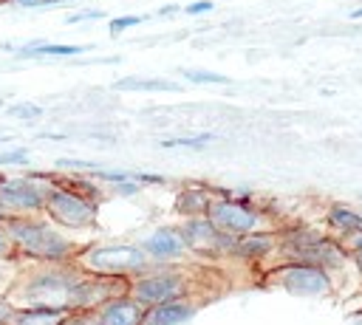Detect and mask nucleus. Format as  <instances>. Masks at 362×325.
Wrapping results in <instances>:
<instances>
[{"instance_id":"1","label":"nucleus","mask_w":362,"mask_h":325,"mask_svg":"<svg viewBox=\"0 0 362 325\" xmlns=\"http://www.w3.org/2000/svg\"><path fill=\"white\" fill-rule=\"evenodd\" d=\"M85 271L74 263H25L11 280L6 297L17 308L76 311Z\"/></svg>"},{"instance_id":"2","label":"nucleus","mask_w":362,"mask_h":325,"mask_svg":"<svg viewBox=\"0 0 362 325\" xmlns=\"http://www.w3.org/2000/svg\"><path fill=\"white\" fill-rule=\"evenodd\" d=\"M11 249L14 263H74L82 243L71 240L59 226H54L45 215L25 218H3L0 220Z\"/></svg>"},{"instance_id":"3","label":"nucleus","mask_w":362,"mask_h":325,"mask_svg":"<svg viewBox=\"0 0 362 325\" xmlns=\"http://www.w3.org/2000/svg\"><path fill=\"white\" fill-rule=\"evenodd\" d=\"M280 246H277V260H288V263H308L317 268L331 271L334 277L345 268H351V254L348 249L331 237L328 232H320L314 226L305 223H280L277 229Z\"/></svg>"},{"instance_id":"4","label":"nucleus","mask_w":362,"mask_h":325,"mask_svg":"<svg viewBox=\"0 0 362 325\" xmlns=\"http://www.w3.org/2000/svg\"><path fill=\"white\" fill-rule=\"evenodd\" d=\"M215 229L232 235V237H243V235H255V232H277L280 223L260 206H255V201L249 198V192L243 189H215L212 187V201L209 209L204 215Z\"/></svg>"},{"instance_id":"5","label":"nucleus","mask_w":362,"mask_h":325,"mask_svg":"<svg viewBox=\"0 0 362 325\" xmlns=\"http://www.w3.org/2000/svg\"><path fill=\"white\" fill-rule=\"evenodd\" d=\"M74 266L96 277H122L136 280L150 268V257L136 240H110V243H82Z\"/></svg>"},{"instance_id":"6","label":"nucleus","mask_w":362,"mask_h":325,"mask_svg":"<svg viewBox=\"0 0 362 325\" xmlns=\"http://www.w3.org/2000/svg\"><path fill=\"white\" fill-rule=\"evenodd\" d=\"M198 288H201V280H198V271L192 268V263H181V266L150 263V268L144 274L130 280L127 294L133 300H139L144 308H150V305H161L170 300L195 297Z\"/></svg>"},{"instance_id":"7","label":"nucleus","mask_w":362,"mask_h":325,"mask_svg":"<svg viewBox=\"0 0 362 325\" xmlns=\"http://www.w3.org/2000/svg\"><path fill=\"white\" fill-rule=\"evenodd\" d=\"M99 206L96 201L62 187L57 181V172H51L42 201V215L59 226L62 232H93L99 226Z\"/></svg>"},{"instance_id":"8","label":"nucleus","mask_w":362,"mask_h":325,"mask_svg":"<svg viewBox=\"0 0 362 325\" xmlns=\"http://www.w3.org/2000/svg\"><path fill=\"white\" fill-rule=\"evenodd\" d=\"M257 280L266 288H277V291H286L291 297H305V300L331 297L337 285V277L331 271L308 266V263H288V260L272 263L269 268L260 271Z\"/></svg>"},{"instance_id":"9","label":"nucleus","mask_w":362,"mask_h":325,"mask_svg":"<svg viewBox=\"0 0 362 325\" xmlns=\"http://www.w3.org/2000/svg\"><path fill=\"white\" fill-rule=\"evenodd\" d=\"M48 178H51V172L0 175V215L3 218L42 215Z\"/></svg>"},{"instance_id":"10","label":"nucleus","mask_w":362,"mask_h":325,"mask_svg":"<svg viewBox=\"0 0 362 325\" xmlns=\"http://www.w3.org/2000/svg\"><path fill=\"white\" fill-rule=\"evenodd\" d=\"M175 226L189 249V257L201 263H229V252L235 246L232 235L215 229L206 218H187V220H178Z\"/></svg>"},{"instance_id":"11","label":"nucleus","mask_w":362,"mask_h":325,"mask_svg":"<svg viewBox=\"0 0 362 325\" xmlns=\"http://www.w3.org/2000/svg\"><path fill=\"white\" fill-rule=\"evenodd\" d=\"M139 246L144 249V254L156 266H181V263L192 260L189 257V249H187V243H184V237H181V232H178L175 223L153 229L150 235H144L139 240Z\"/></svg>"},{"instance_id":"12","label":"nucleus","mask_w":362,"mask_h":325,"mask_svg":"<svg viewBox=\"0 0 362 325\" xmlns=\"http://www.w3.org/2000/svg\"><path fill=\"white\" fill-rule=\"evenodd\" d=\"M277 246H280L277 232H255V235L235 237L229 263H240L246 268H260V266L269 268L277 260Z\"/></svg>"},{"instance_id":"13","label":"nucleus","mask_w":362,"mask_h":325,"mask_svg":"<svg viewBox=\"0 0 362 325\" xmlns=\"http://www.w3.org/2000/svg\"><path fill=\"white\" fill-rule=\"evenodd\" d=\"M201 302L204 300H198V297H184V300H170V302H161V305H150V308H144L141 325H184L195 317Z\"/></svg>"},{"instance_id":"14","label":"nucleus","mask_w":362,"mask_h":325,"mask_svg":"<svg viewBox=\"0 0 362 325\" xmlns=\"http://www.w3.org/2000/svg\"><path fill=\"white\" fill-rule=\"evenodd\" d=\"M322 223H325V232L331 237L345 243L348 237L362 232V209H356L351 203H342V201H334V203H328V209L322 215Z\"/></svg>"},{"instance_id":"15","label":"nucleus","mask_w":362,"mask_h":325,"mask_svg":"<svg viewBox=\"0 0 362 325\" xmlns=\"http://www.w3.org/2000/svg\"><path fill=\"white\" fill-rule=\"evenodd\" d=\"M93 314H96L99 325H141L144 305L139 300H133L130 294H119V297L102 302L99 308H93Z\"/></svg>"},{"instance_id":"16","label":"nucleus","mask_w":362,"mask_h":325,"mask_svg":"<svg viewBox=\"0 0 362 325\" xmlns=\"http://www.w3.org/2000/svg\"><path fill=\"white\" fill-rule=\"evenodd\" d=\"M209 201H212V187L206 184H184L175 189V198H173V212L187 220V218H204L206 209H209Z\"/></svg>"},{"instance_id":"17","label":"nucleus","mask_w":362,"mask_h":325,"mask_svg":"<svg viewBox=\"0 0 362 325\" xmlns=\"http://www.w3.org/2000/svg\"><path fill=\"white\" fill-rule=\"evenodd\" d=\"M0 48L11 51L14 57H79V54L90 51V45H65V42H45V40H34L25 45L3 42Z\"/></svg>"},{"instance_id":"18","label":"nucleus","mask_w":362,"mask_h":325,"mask_svg":"<svg viewBox=\"0 0 362 325\" xmlns=\"http://www.w3.org/2000/svg\"><path fill=\"white\" fill-rule=\"evenodd\" d=\"M113 90H136V93H167V90H181L178 82L167 79H147V76H122Z\"/></svg>"},{"instance_id":"19","label":"nucleus","mask_w":362,"mask_h":325,"mask_svg":"<svg viewBox=\"0 0 362 325\" xmlns=\"http://www.w3.org/2000/svg\"><path fill=\"white\" fill-rule=\"evenodd\" d=\"M65 314L57 308H17L8 325H59Z\"/></svg>"},{"instance_id":"20","label":"nucleus","mask_w":362,"mask_h":325,"mask_svg":"<svg viewBox=\"0 0 362 325\" xmlns=\"http://www.w3.org/2000/svg\"><path fill=\"white\" fill-rule=\"evenodd\" d=\"M209 141H215V133H195V136H167V138H161L158 144L161 147H167V150H173V147H192V150H204Z\"/></svg>"},{"instance_id":"21","label":"nucleus","mask_w":362,"mask_h":325,"mask_svg":"<svg viewBox=\"0 0 362 325\" xmlns=\"http://www.w3.org/2000/svg\"><path fill=\"white\" fill-rule=\"evenodd\" d=\"M181 76L195 85H229L232 82L226 73H215V71H204V68H184Z\"/></svg>"},{"instance_id":"22","label":"nucleus","mask_w":362,"mask_h":325,"mask_svg":"<svg viewBox=\"0 0 362 325\" xmlns=\"http://www.w3.org/2000/svg\"><path fill=\"white\" fill-rule=\"evenodd\" d=\"M144 20H147V14H122V17H113V20L107 23V34L116 37V34H122V31H127V28L141 25Z\"/></svg>"},{"instance_id":"23","label":"nucleus","mask_w":362,"mask_h":325,"mask_svg":"<svg viewBox=\"0 0 362 325\" xmlns=\"http://www.w3.org/2000/svg\"><path fill=\"white\" fill-rule=\"evenodd\" d=\"M6 113H8L11 119H20V122H34V119L42 116V107L34 105V102H23V105H8Z\"/></svg>"},{"instance_id":"24","label":"nucleus","mask_w":362,"mask_h":325,"mask_svg":"<svg viewBox=\"0 0 362 325\" xmlns=\"http://www.w3.org/2000/svg\"><path fill=\"white\" fill-rule=\"evenodd\" d=\"M28 164H31V153L25 147H14V150L0 153V167H28Z\"/></svg>"},{"instance_id":"25","label":"nucleus","mask_w":362,"mask_h":325,"mask_svg":"<svg viewBox=\"0 0 362 325\" xmlns=\"http://www.w3.org/2000/svg\"><path fill=\"white\" fill-rule=\"evenodd\" d=\"M99 161H88V158H57V170H82V172H93L99 170Z\"/></svg>"},{"instance_id":"26","label":"nucleus","mask_w":362,"mask_h":325,"mask_svg":"<svg viewBox=\"0 0 362 325\" xmlns=\"http://www.w3.org/2000/svg\"><path fill=\"white\" fill-rule=\"evenodd\" d=\"M59 325H99L93 311H68Z\"/></svg>"},{"instance_id":"27","label":"nucleus","mask_w":362,"mask_h":325,"mask_svg":"<svg viewBox=\"0 0 362 325\" xmlns=\"http://www.w3.org/2000/svg\"><path fill=\"white\" fill-rule=\"evenodd\" d=\"M102 17H105V11H99V8H85V11H76V14H68V17H65V23H68V25H76V23L102 20Z\"/></svg>"},{"instance_id":"28","label":"nucleus","mask_w":362,"mask_h":325,"mask_svg":"<svg viewBox=\"0 0 362 325\" xmlns=\"http://www.w3.org/2000/svg\"><path fill=\"white\" fill-rule=\"evenodd\" d=\"M14 311H17V305L6 297V291L0 294V325H8L11 322V317H14Z\"/></svg>"},{"instance_id":"29","label":"nucleus","mask_w":362,"mask_h":325,"mask_svg":"<svg viewBox=\"0 0 362 325\" xmlns=\"http://www.w3.org/2000/svg\"><path fill=\"white\" fill-rule=\"evenodd\" d=\"M181 11H184V14H206V11H212V0H195V3H187Z\"/></svg>"},{"instance_id":"30","label":"nucleus","mask_w":362,"mask_h":325,"mask_svg":"<svg viewBox=\"0 0 362 325\" xmlns=\"http://www.w3.org/2000/svg\"><path fill=\"white\" fill-rule=\"evenodd\" d=\"M110 192L113 195H139L141 192V184H136V181H127V184H116V187H110Z\"/></svg>"},{"instance_id":"31","label":"nucleus","mask_w":362,"mask_h":325,"mask_svg":"<svg viewBox=\"0 0 362 325\" xmlns=\"http://www.w3.org/2000/svg\"><path fill=\"white\" fill-rule=\"evenodd\" d=\"M8 260H14V249H11V243H8V237L0 226V263H8Z\"/></svg>"},{"instance_id":"32","label":"nucleus","mask_w":362,"mask_h":325,"mask_svg":"<svg viewBox=\"0 0 362 325\" xmlns=\"http://www.w3.org/2000/svg\"><path fill=\"white\" fill-rule=\"evenodd\" d=\"M8 6H17V8H42L45 0H6Z\"/></svg>"},{"instance_id":"33","label":"nucleus","mask_w":362,"mask_h":325,"mask_svg":"<svg viewBox=\"0 0 362 325\" xmlns=\"http://www.w3.org/2000/svg\"><path fill=\"white\" fill-rule=\"evenodd\" d=\"M351 254V268L359 274V280H362V249H354V252H348Z\"/></svg>"},{"instance_id":"34","label":"nucleus","mask_w":362,"mask_h":325,"mask_svg":"<svg viewBox=\"0 0 362 325\" xmlns=\"http://www.w3.org/2000/svg\"><path fill=\"white\" fill-rule=\"evenodd\" d=\"M342 246H345L348 252H354V249H362V232H359V235H354V237H348Z\"/></svg>"},{"instance_id":"35","label":"nucleus","mask_w":362,"mask_h":325,"mask_svg":"<svg viewBox=\"0 0 362 325\" xmlns=\"http://www.w3.org/2000/svg\"><path fill=\"white\" fill-rule=\"evenodd\" d=\"M175 11H181V6H175V3H170V6H161V8H158V14H161V17H170V14H175Z\"/></svg>"},{"instance_id":"36","label":"nucleus","mask_w":362,"mask_h":325,"mask_svg":"<svg viewBox=\"0 0 362 325\" xmlns=\"http://www.w3.org/2000/svg\"><path fill=\"white\" fill-rule=\"evenodd\" d=\"M351 20H362V6H359V8H354V11H351Z\"/></svg>"},{"instance_id":"37","label":"nucleus","mask_w":362,"mask_h":325,"mask_svg":"<svg viewBox=\"0 0 362 325\" xmlns=\"http://www.w3.org/2000/svg\"><path fill=\"white\" fill-rule=\"evenodd\" d=\"M11 141V136H0V144H8Z\"/></svg>"},{"instance_id":"38","label":"nucleus","mask_w":362,"mask_h":325,"mask_svg":"<svg viewBox=\"0 0 362 325\" xmlns=\"http://www.w3.org/2000/svg\"><path fill=\"white\" fill-rule=\"evenodd\" d=\"M0 3H6V0H0Z\"/></svg>"}]
</instances>
